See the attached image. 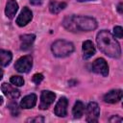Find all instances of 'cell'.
<instances>
[{
	"label": "cell",
	"mask_w": 123,
	"mask_h": 123,
	"mask_svg": "<svg viewBox=\"0 0 123 123\" xmlns=\"http://www.w3.org/2000/svg\"><path fill=\"white\" fill-rule=\"evenodd\" d=\"M96 42L100 51L107 56L117 59L121 56V48L118 41L112 36V34L107 30H102L97 34Z\"/></svg>",
	"instance_id": "1"
},
{
	"label": "cell",
	"mask_w": 123,
	"mask_h": 123,
	"mask_svg": "<svg viewBox=\"0 0 123 123\" xmlns=\"http://www.w3.org/2000/svg\"><path fill=\"white\" fill-rule=\"evenodd\" d=\"M62 25L70 32H89L97 28V21L90 16L69 15L63 19Z\"/></svg>",
	"instance_id": "2"
},
{
	"label": "cell",
	"mask_w": 123,
	"mask_h": 123,
	"mask_svg": "<svg viewBox=\"0 0 123 123\" xmlns=\"http://www.w3.org/2000/svg\"><path fill=\"white\" fill-rule=\"evenodd\" d=\"M51 50L54 56L58 58H64L72 54V52L74 51V45L70 41L64 39H58L52 44Z\"/></svg>",
	"instance_id": "3"
},
{
	"label": "cell",
	"mask_w": 123,
	"mask_h": 123,
	"mask_svg": "<svg viewBox=\"0 0 123 123\" xmlns=\"http://www.w3.org/2000/svg\"><path fill=\"white\" fill-rule=\"evenodd\" d=\"M32 66H33V58L29 55L19 58L14 64L15 70L19 73H28L31 70Z\"/></svg>",
	"instance_id": "4"
},
{
	"label": "cell",
	"mask_w": 123,
	"mask_h": 123,
	"mask_svg": "<svg viewBox=\"0 0 123 123\" xmlns=\"http://www.w3.org/2000/svg\"><path fill=\"white\" fill-rule=\"evenodd\" d=\"M86 121L87 122H97L99 115H100V110L99 106L95 102L88 103L86 109Z\"/></svg>",
	"instance_id": "5"
},
{
	"label": "cell",
	"mask_w": 123,
	"mask_h": 123,
	"mask_svg": "<svg viewBox=\"0 0 123 123\" xmlns=\"http://www.w3.org/2000/svg\"><path fill=\"white\" fill-rule=\"evenodd\" d=\"M91 70L93 72L97 73V74L102 75L103 77H106L109 74V66H108V63L102 58H99V59H97L96 61L93 62V63L91 64Z\"/></svg>",
	"instance_id": "6"
},
{
	"label": "cell",
	"mask_w": 123,
	"mask_h": 123,
	"mask_svg": "<svg viewBox=\"0 0 123 123\" xmlns=\"http://www.w3.org/2000/svg\"><path fill=\"white\" fill-rule=\"evenodd\" d=\"M56 98V94L50 90H43L40 95V104L39 109L40 110H47L54 102Z\"/></svg>",
	"instance_id": "7"
},
{
	"label": "cell",
	"mask_w": 123,
	"mask_h": 123,
	"mask_svg": "<svg viewBox=\"0 0 123 123\" xmlns=\"http://www.w3.org/2000/svg\"><path fill=\"white\" fill-rule=\"evenodd\" d=\"M33 18V13L31 12V10H29L27 7H24L21 11V12L19 13L18 17L16 18V24L19 27H23L26 26Z\"/></svg>",
	"instance_id": "8"
},
{
	"label": "cell",
	"mask_w": 123,
	"mask_h": 123,
	"mask_svg": "<svg viewBox=\"0 0 123 123\" xmlns=\"http://www.w3.org/2000/svg\"><path fill=\"white\" fill-rule=\"evenodd\" d=\"M122 97H123V90L112 89L104 95V101L106 103L114 104V103H117L118 101H120L122 99Z\"/></svg>",
	"instance_id": "9"
},
{
	"label": "cell",
	"mask_w": 123,
	"mask_h": 123,
	"mask_svg": "<svg viewBox=\"0 0 123 123\" xmlns=\"http://www.w3.org/2000/svg\"><path fill=\"white\" fill-rule=\"evenodd\" d=\"M67 105H68L67 99L65 97H61L55 106V110H54L55 114L60 117H64L67 114Z\"/></svg>",
	"instance_id": "10"
},
{
	"label": "cell",
	"mask_w": 123,
	"mask_h": 123,
	"mask_svg": "<svg viewBox=\"0 0 123 123\" xmlns=\"http://www.w3.org/2000/svg\"><path fill=\"white\" fill-rule=\"evenodd\" d=\"M1 90L2 92L11 99H16L20 96V92L15 87L12 86L11 85H8L7 83H3L1 85Z\"/></svg>",
	"instance_id": "11"
},
{
	"label": "cell",
	"mask_w": 123,
	"mask_h": 123,
	"mask_svg": "<svg viewBox=\"0 0 123 123\" xmlns=\"http://www.w3.org/2000/svg\"><path fill=\"white\" fill-rule=\"evenodd\" d=\"M35 38H36V36L33 34L20 36V49L23 51L29 50L33 45Z\"/></svg>",
	"instance_id": "12"
},
{
	"label": "cell",
	"mask_w": 123,
	"mask_h": 123,
	"mask_svg": "<svg viewBox=\"0 0 123 123\" xmlns=\"http://www.w3.org/2000/svg\"><path fill=\"white\" fill-rule=\"evenodd\" d=\"M37 104V95L34 93H31L29 95H26L25 97H23V99L20 102V107L22 109H32L36 106Z\"/></svg>",
	"instance_id": "13"
},
{
	"label": "cell",
	"mask_w": 123,
	"mask_h": 123,
	"mask_svg": "<svg viewBox=\"0 0 123 123\" xmlns=\"http://www.w3.org/2000/svg\"><path fill=\"white\" fill-rule=\"evenodd\" d=\"M82 49H83V53H84L83 57L85 60H88L95 54V47H94L92 41H90V40L84 41Z\"/></svg>",
	"instance_id": "14"
},
{
	"label": "cell",
	"mask_w": 123,
	"mask_h": 123,
	"mask_svg": "<svg viewBox=\"0 0 123 123\" xmlns=\"http://www.w3.org/2000/svg\"><path fill=\"white\" fill-rule=\"evenodd\" d=\"M18 10V4L15 2V0H8L6 4V9H5V13L9 18H13L16 12Z\"/></svg>",
	"instance_id": "15"
},
{
	"label": "cell",
	"mask_w": 123,
	"mask_h": 123,
	"mask_svg": "<svg viewBox=\"0 0 123 123\" xmlns=\"http://www.w3.org/2000/svg\"><path fill=\"white\" fill-rule=\"evenodd\" d=\"M65 7H66L65 2H58V1H55V0H51L50 3H49V11H50L51 13H54V14L59 13Z\"/></svg>",
	"instance_id": "16"
},
{
	"label": "cell",
	"mask_w": 123,
	"mask_h": 123,
	"mask_svg": "<svg viewBox=\"0 0 123 123\" xmlns=\"http://www.w3.org/2000/svg\"><path fill=\"white\" fill-rule=\"evenodd\" d=\"M84 111H85V105L83 104V102L77 101L72 109V114H73L74 118L82 117V115L84 114Z\"/></svg>",
	"instance_id": "17"
},
{
	"label": "cell",
	"mask_w": 123,
	"mask_h": 123,
	"mask_svg": "<svg viewBox=\"0 0 123 123\" xmlns=\"http://www.w3.org/2000/svg\"><path fill=\"white\" fill-rule=\"evenodd\" d=\"M0 56H1V64H2V66H7L12 59V52L8 51V50H1L0 51Z\"/></svg>",
	"instance_id": "18"
},
{
	"label": "cell",
	"mask_w": 123,
	"mask_h": 123,
	"mask_svg": "<svg viewBox=\"0 0 123 123\" xmlns=\"http://www.w3.org/2000/svg\"><path fill=\"white\" fill-rule=\"evenodd\" d=\"M8 107H9V110H10L12 115H13V116H17V115L19 114L18 105H17V103H16L15 101H12V102H10L9 105H8Z\"/></svg>",
	"instance_id": "19"
},
{
	"label": "cell",
	"mask_w": 123,
	"mask_h": 123,
	"mask_svg": "<svg viewBox=\"0 0 123 123\" xmlns=\"http://www.w3.org/2000/svg\"><path fill=\"white\" fill-rule=\"evenodd\" d=\"M10 82L13 86H21L24 85V80L21 76H12V77H11Z\"/></svg>",
	"instance_id": "20"
},
{
	"label": "cell",
	"mask_w": 123,
	"mask_h": 123,
	"mask_svg": "<svg viewBox=\"0 0 123 123\" xmlns=\"http://www.w3.org/2000/svg\"><path fill=\"white\" fill-rule=\"evenodd\" d=\"M113 35L117 38H122L123 37V28L120 26H115L113 28Z\"/></svg>",
	"instance_id": "21"
},
{
	"label": "cell",
	"mask_w": 123,
	"mask_h": 123,
	"mask_svg": "<svg viewBox=\"0 0 123 123\" xmlns=\"http://www.w3.org/2000/svg\"><path fill=\"white\" fill-rule=\"evenodd\" d=\"M42 80H43V75L41 73H37V74H35L33 76V82L36 85H39Z\"/></svg>",
	"instance_id": "22"
},
{
	"label": "cell",
	"mask_w": 123,
	"mask_h": 123,
	"mask_svg": "<svg viewBox=\"0 0 123 123\" xmlns=\"http://www.w3.org/2000/svg\"><path fill=\"white\" fill-rule=\"evenodd\" d=\"M109 121L111 123H123V117L119 116V115H112Z\"/></svg>",
	"instance_id": "23"
},
{
	"label": "cell",
	"mask_w": 123,
	"mask_h": 123,
	"mask_svg": "<svg viewBox=\"0 0 123 123\" xmlns=\"http://www.w3.org/2000/svg\"><path fill=\"white\" fill-rule=\"evenodd\" d=\"M28 122H36V123H38V122H43L44 121V118L41 117V116H37V117H34V118H30L27 120Z\"/></svg>",
	"instance_id": "24"
},
{
	"label": "cell",
	"mask_w": 123,
	"mask_h": 123,
	"mask_svg": "<svg viewBox=\"0 0 123 123\" xmlns=\"http://www.w3.org/2000/svg\"><path fill=\"white\" fill-rule=\"evenodd\" d=\"M42 2H43V0H30V3H31L32 5H36V6L41 5Z\"/></svg>",
	"instance_id": "25"
},
{
	"label": "cell",
	"mask_w": 123,
	"mask_h": 123,
	"mask_svg": "<svg viewBox=\"0 0 123 123\" xmlns=\"http://www.w3.org/2000/svg\"><path fill=\"white\" fill-rule=\"evenodd\" d=\"M116 9H117V12H118L119 13H123V3H119V4L117 5Z\"/></svg>",
	"instance_id": "26"
},
{
	"label": "cell",
	"mask_w": 123,
	"mask_h": 123,
	"mask_svg": "<svg viewBox=\"0 0 123 123\" xmlns=\"http://www.w3.org/2000/svg\"><path fill=\"white\" fill-rule=\"evenodd\" d=\"M77 1H79V2H85V1H89V0H77Z\"/></svg>",
	"instance_id": "27"
},
{
	"label": "cell",
	"mask_w": 123,
	"mask_h": 123,
	"mask_svg": "<svg viewBox=\"0 0 123 123\" xmlns=\"http://www.w3.org/2000/svg\"><path fill=\"white\" fill-rule=\"evenodd\" d=\"M122 106H123V104H122Z\"/></svg>",
	"instance_id": "28"
}]
</instances>
